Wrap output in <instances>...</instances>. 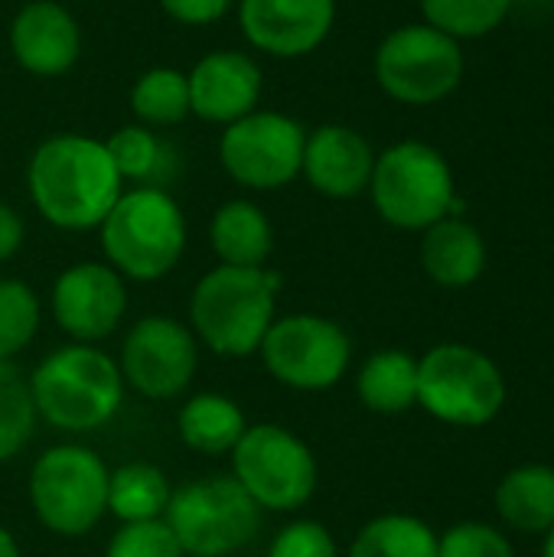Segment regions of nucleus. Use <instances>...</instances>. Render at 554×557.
Returning <instances> with one entry per match:
<instances>
[{
  "label": "nucleus",
  "mask_w": 554,
  "mask_h": 557,
  "mask_svg": "<svg viewBox=\"0 0 554 557\" xmlns=\"http://www.w3.org/2000/svg\"><path fill=\"white\" fill-rule=\"evenodd\" d=\"M26 183L39 215L65 232L98 228L121 196V176L108 147L78 134L42 140L29 160Z\"/></svg>",
  "instance_id": "f257e3e1"
},
{
  "label": "nucleus",
  "mask_w": 554,
  "mask_h": 557,
  "mask_svg": "<svg viewBox=\"0 0 554 557\" xmlns=\"http://www.w3.org/2000/svg\"><path fill=\"white\" fill-rule=\"evenodd\" d=\"M238 16L251 46L278 59H297L327 39L336 0H242Z\"/></svg>",
  "instance_id": "2eb2a0df"
},
{
  "label": "nucleus",
  "mask_w": 554,
  "mask_h": 557,
  "mask_svg": "<svg viewBox=\"0 0 554 557\" xmlns=\"http://www.w3.org/2000/svg\"><path fill=\"white\" fill-rule=\"evenodd\" d=\"M281 277L264 268H212L193 290L189 320L199 339L229 359H245L261 349L274 323V294Z\"/></svg>",
  "instance_id": "7ed1b4c3"
},
{
  "label": "nucleus",
  "mask_w": 554,
  "mask_h": 557,
  "mask_svg": "<svg viewBox=\"0 0 554 557\" xmlns=\"http://www.w3.org/2000/svg\"><path fill=\"white\" fill-rule=\"evenodd\" d=\"M349 557H438V539L421 519L382 516L356 535Z\"/></svg>",
  "instance_id": "a878e982"
},
{
  "label": "nucleus",
  "mask_w": 554,
  "mask_h": 557,
  "mask_svg": "<svg viewBox=\"0 0 554 557\" xmlns=\"http://www.w3.org/2000/svg\"><path fill=\"white\" fill-rule=\"evenodd\" d=\"M496 509L519 532H549L554 525L552 467H522V470H513L500 483Z\"/></svg>",
  "instance_id": "5701e85b"
},
{
  "label": "nucleus",
  "mask_w": 554,
  "mask_h": 557,
  "mask_svg": "<svg viewBox=\"0 0 554 557\" xmlns=\"http://www.w3.org/2000/svg\"><path fill=\"white\" fill-rule=\"evenodd\" d=\"M36 418L26 375L13 362H0V463L13 460L29 444Z\"/></svg>",
  "instance_id": "cd10ccee"
},
{
  "label": "nucleus",
  "mask_w": 554,
  "mask_h": 557,
  "mask_svg": "<svg viewBox=\"0 0 554 557\" xmlns=\"http://www.w3.org/2000/svg\"><path fill=\"white\" fill-rule=\"evenodd\" d=\"M104 557H186L176 535L170 532V525L163 519L153 522H127L121 525L108 548Z\"/></svg>",
  "instance_id": "7c9ffc66"
},
{
  "label": "nucleus",
  "mask_w": 554,
  "mask_h": 557,
  "mask_svg": "<svg viewBox=\"0 0 554 557\" xmlns=\"http://www.w3.org/2000/svg\"><path fill=\"white\" fill-rule=\"evenodd\" d=\"M307 131L300 121L278 111H251L225 124L219 140V160L225 173L248 189H281L304 163Z\"/></svg>",
  "instance_id": "9b49d317"
},
{
  "label": "nucleus",
  "mask_w": 554,
  "mask_h": 557,
  "mask_svg": "<svg viewBox=\"0 0 554 557\" xmlns=\"http://www.w3.org/2000/svg\"><path fill=\"white\" fill-rule=\"evenodd\" d=\"M36 414L59 431L85 434L108 424L124 398L118 362L85 343L49 352L29 375Z\"/></svg>",
  "instance_id": "f03ea898"
},
{
  "label": "nucleus",
  "mask_w": 554,
  "mask_h": 557,
  "mask_svg": "<svg viewBox=\"0 0 554 557\" xmlns=\"http://www.w3.org/2000/svg\"><path fill=\"white\" fill-rule=\"evenodd\" d=\"M464 75V52L454 36L418 23L389 33L376 52V78L395 101L434 104L447 98Z\"/></svg>",
  "instance_id": "9d476101"
},
{
  "label": "nucleus",
  "mask_w": 554,
  "mask_h": 557,
  "mask_svg": "<svg viewBox=\"0 0 554 557\" xmlns=\"http://www.w3.org/2000/svg\"><path fill=\"white\" fill-rule=\"evenodd\" d=\"M268 557H336V542L320 522H291L274 535Z\"/></svg>",
  "instance_id": "473e14b6"
},
{
  "label": "nucleus",
  "mask_w": 554,
  "mask_h": 557,
  "mask_svg": "<svg viewBox=\"0 0 554 557\" xmlns=\"http://www.w3.org/2000/svg\"><path fill=\"white\" fill-rule=\"evenodd\" d=\"M20 245H23V219L7 202H0V261L13 258Z\"/></svg>",
  "instance_id": "f704fd0d"
},
{
  "label": "nucleus",
  "mask_w": 554,
  "mask_h": 557,
  "mask_svg": "<svg viewBox=\"0 0 554 557\" xmlns=\"http://www.w3.org/2000/svg\"><path fill=\"white\" fill-rule=\"evenodd\" d=\"M232 470L242 490L271 512H294L317 493L310 447L281 424H255L232 447Z\"/></svg>",
  "instance_id": "1a4fd4ad"
},
{
  "label": "nucleus",
  "mask_w": 554,
  "mask_h": 557,
  "mask_svg": "<svg viewBox=\"0 0 554 557\" xmlns=\"http://www.w3.org/2000/svg\"><path fill=\"white\" fill-rule=\"evenodd\" d=\"M509 7L513 0H421L428 26L454 39H473L496 29Z\"/></svg>",
  "instance_id": "c85d7f7f"
},
{
  "label": "nucleus",
  "mask_w": 554,
  "mask_h": 557,
  "mask_svg": "<svg viewBox=\"0 0 554 557\" xmlns=\"http://www.w3.org/2000/svg\"><path fill=\"white\" fill-rule=\"evenodd\" d=\"M245 431L248 424L242 408L225 395H196L180 408V437L196 454H232Z\"/></svg>",
  "instance_id": "412c9836"
},
{
  "label": "nucleus",
  "mask_w": 554,
  "mask_h": 557,
  "mask_svg": "<svg viewBox=\"0 0 554 557\" xmlns=\"http://www.w3.org/2000/svg\"><path fill=\"white\" fill-rule=\"evenodd\" d=\"M369 186L379 215L408 232L431 228L457 206L447 160L421 140H402L376 157Z\"/></svg>",
  "instance_id": "0eeeda50"
},
{
  "label": "nucleus",
  "mask_w": 554,
  "mask_h": 557,
  "mask_svg": "<svg viewBox=\"0 0 554 557\" xmlns=\"http://www.w3.org/2000/svg\"><path fill=\"white\" fill-rule=\"evenodd\" d=\"M101 248L108 264L131 281L167 277L186 248V219L167 189L134 186L104 215Z\"/></svg>",
  "instance_id": "20e7f679"
},
{
  "label": "nucleus",
  "mask_w": 554,
  "mask_h": 557,
  "mask_svg": "<svg viewBox=\"0 0 554 557\" xmlns=\"http://www.w3.org/2000/svg\"><path fill=\"white\" fill-rule=\"evenodd\" d=\"M545 557H554V525L549 529V542H545Z\"/></svg>",
  "instance_id": "e433bc0d"
},
{
  "label": "nucleus",
  "mask_w": 554,
  "mask_h": 557,
  "mask_svg": "<svg viewBox=\"0 0 554 557\" xmlns=\"http://www.w3.org/2000/svg\"><path fill=\"white\" fill-rule=\"evenodd\" d=\"M39 330V300L23 281H0V362L23 352Z\"/></svg>",
  "instance_id": "c756f323"
},
{
  "label": "nucleus",
  "mask_w": 554,
  "mask_h": 557,
  "mask_svg": "<svg viewBox=\"0 0 554 557\" xmlns=\"http://www.w3.org/2000/svg\"><path fill=\"white\" fill-rule=\"evenodd\" d=\"M163 522L183 555L232 557L261 532V506L235 476H202L170 493Z\"/></svg>",
  "instance_id": "39448f33"
},
{
  "label": "nucleus",
  "mask_w": 554,
  "mask_h": 557,
  "mask_svg": "<svg viewBox=\"0 0 554 557\" xmlns=\"http://www.w3.org/2000/svg\"><path fill=\"white\" fill-rule=\"evenodd\" d=\"M235 0H160V7L180 20V23H189V26H206V23H216L222 20L229 10H232Z\"/></svg>",
  "instance_id": "72a5a7b5"
},
{
  "label": "nucleus",
  "mask_w": 554,
  "mask_h": 557,
  "mask_svg": "<svg viewBox=\"0 0 554 557\" xmlns=\"http://www.w3.org/2000/svg\"><path fill=\"white\" fill-rule=\"evenodd\" d=\"M438 557H516V552L503 532L480 522H464L438 542Z\"/></svg>",
  "instance_id": "2f4dec72"
},
{
  "label": "nucleus",
  "mask_w": 554,
  "mask_h": 557,
  "mask_svg": "<svg viewBox=\"0 0 554 557\" xmlns=\"http://www.w3.org/2000/svg\"><path fill=\"white\" fill-rule=\"evenodd\" d=\"M131 108L144 124L167 127L189 114V82L180 69H150L131 88Z\"/></svg>",
  "instance_id": "bb28decb"
},
{
  "label": "nucleus",
  "mask_w": 554,
  "mask_h": 557,
  "mask_svg": "<svg viewBox=\"0 0 554 557\" xmlns=\"http://www.w3.org/2000/svg\"><path fill=\"white\" fill-rule=\"evenodd\" d=\"M421 245V264L424 271L444 284V287H467L483 274L487 264V245L480 232L464 219H441L431 228H424Z\"/></svg>",
  "instance_id": "6ab92c4d"
},
{
  "label": "nucleus",
  "mask_w": 554,
  "mask_h": 557,
  "mask_svg": "<svg viewBox=\"0 0 554 557\" xmlns=\"http://www.w3.org/2000/svg\"><path fill=\"white\" fill-rule=\"evenodd\" d=\"M10 49L29 75H62L82 52V33L75 16L56 0L26 3L10 26Z\"/></svg>",
  "instance_id": "f3484780"
},
{
  "label": "nucleus",
  "mask_w": 554,
  "mask_h": 557,
  "mask_svg": "<svg viewBox=\"0 0 554 557\" xmlns=\"http://www.w3.org/2000/svg\"><path fill=\"white\" fill-rule=\"evenodd\" d=\"M506 382L493 359L470 346H438L418 362V405L460 428H480L500 414Z\"/></svg>",
  "instance_id": "6e6552de"
},
{
  "label": "nucleus",
  "mask_w": 554,
  "mask_h": 557,
  "mask_svg": "<svg viewBox=\"0 0 554 557\" xmlns=\"http://www.w3.org/2000/svg\"><path fill=\"white\" fill-rule=\"evenodd\" d=\"M209 242L212 251L219 255L222 264L232 268H264L274 248V232L268 215L248 202V199H232L219 206L209 225Z\"/></svg>",
  "instance_id": "aec40b11"
},
{
  "label": "nucleus",
  "mask_w": 554,
  "mask_h": 557,
  "mask_svg": "<svg viewBox=\"0 0 554 557\" xmlns=\"http://www.w3.org/2000/svg\"><path fill=\"white\" fill-rule=\"evenodd\" d=\"M189 82V111L212 124H232L255 111L261 98V69L238 49H216L202 55Z\"/></svg>",
  "instance_id": "dca6fc26"
},
{
  "label": "nucleus",
  "mask_w": 554,
  "mask_h": 557,
  "mask_svg": "<svg viewBox=\"0 0 554 557\" xmlns=\"http://www.w3.org/2000/svg\"><path fill=\"white\" fill-rule=\"evenodd\" d=\"M167 503L170 483L150 463H127L108 476V512H114L124 525L163 519Z\"/></svg>",
  "instance_id": "393cba45"
},
{
  "label": "nucleus",
  "mask_w": 554,
  "mask_h": 557,
  "mask_svg": "<svg viewBox=\"0 0 554 557\" xmlns=\"http://www.w3.org/2000/svg\"><path fill=\"white\" fill-rule=\"evenodd\" d=\"M127 310V290L111 264L82 261L59 274L52 287V317L75 343H98L118 330Z\"/></svg>",
  "instance_id": "4468645a"
},
{
  "label": "nucleus",
  "mask_w": 554,
  "mask_h": 557,
  "mask_svg": "<svg viewBox=\"0 0 554 557\" xmlns=\"http://www.w3.org/2000/svg\"><path fill=\"white\" fill-rule=\"evenodd\" d=\"M199 366L193 333L173 317H144L121 346V379L144 398L167 401L189 388Z\"/></svg>",
  "instance_id": "ddd939ff"
},
{
  "label": "nucleus",
  "mask_w": 554,
  "mask_h": 557,
  "mask_svg": "<svg viewBox=\"0 0 554 557\" xmlns=\"http://www.w3.org/2000/svg\"><path fill=\"white\" fill-rule=\"evenodd\" d=\"M108 157L124 180H134L137 186H153V189H163V183L173 176L176 170V157H173V147L157 137L150 127H121L108 137Z\"/></svg>",
  "instance_id": "b1692460"
},
{
  "label": "nucleus",
  "mask_w": 554,
  "mask_h": 557,
  "mask_svg": "<svg viewBox=\"0 0 554 557\" xmlns=\"http://www.w3.org/2000/svg\"><path fill=\"white\" fill-rule=\"evenodd\" d=\"M0 557H20V548L13 542V535L0 525Z\"/></svg>",
  "instance_id": "c9c22d12"
},
{
  "label": "nucleus",
  "mask_w": 554,
  "mask_h": 557,
  "mask_svg": "<svg viewBox=\"0 0 554 557\" xmlns=\"http://www.w3.org/2000/svg\"><path fill=\"white\" fill-rule=\"evenodd\" d=\"M108 467L104 460L78 444L46 450L29 473V503L36 519L62 535H88L108 512Z\"/></svg>",
  "instance_id": "423d86ee"
},
{
  "label": "nucleus",
  "mask_w": 554,
  "mask_h": 557,
  "mask_svg": "<svg viewBox=\"0 0 554 557\" xmlns=\"http://www.w3.org/2000/svg\"><path fill=\"white\" fill-rule=\"evenodd\" d=\"M376 153L369 140L343 124H323L307 134L300 173L307 183L330 199H353L372 180Z\"/></svg>",
  "instance_id": "a211bd4d"
},
{
  "label": "nucleus",
  "mask_w": 554,
  "mask_h": 557,
  "mask_svg": "<svg viewBox=\"0 0 554 557\" xmlns=\"http://www.w3.org/2000/svg\"><path fill=\"white\" fill-rule=\"evenodd\" d=\"M359 398L369 411L402 414L418 405V362L408 352L385 349L376 352L359 372Z\"/></svg>",
  "instance_id": "4be33fe9"
},
{
  "label": "nucleus",
  "mask_w": 554,
  "mask_h": 557,
  "mask_svg": "<svg viewBox=\"0 0 554 557\" xmlns=\"http://www.w3.org/2000/svg\"><path fill=\"white\" fill-rule=\"evenodd\" d=\"M258 352L281 385L297 392H323L343 379L353 346L333 320L294 313L271 323Z\"/></svg>",
  "instance_id": "f8f14e48"
}]
</instances>
